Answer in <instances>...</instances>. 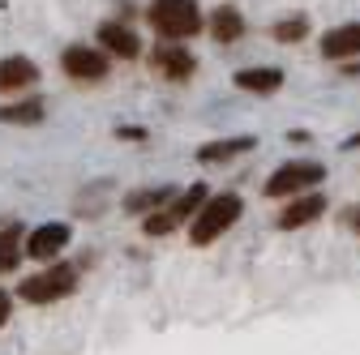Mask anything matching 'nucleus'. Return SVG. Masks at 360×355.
<instances>
[{
    "label": "nucleus",
    "instance_id": "9b49d317",
    "mask_svg": "<svg viewBox=\"0 0 360 355\" xmlns=\"http://www.w3.org/2000/svg\"><path fill=\"white\" fill-rule=\"evenodd\" d=\"M34 77H39V69H34L26 56H9V60H0V95L22 91V86H30Z\"/></svg>",
    "mask_w": 360,
    "mask_h": 355
},
{
    "label": "nucleus",
    "instance_id": "f257e3e1",
    "mask_svg": "<svg viewBox=\"0 0 360 355\" xmlns=\"http://www.w3.org/2000/svg\"><path fill=\"white\" fill-rule=\"evenodd\" d=\"M240 197L236 193H219V197H206L202 206H198V214H193V223H189V240L198 244V248H206V244H214L223 232H228L236 218H240Z\"/></svg>",
    "mask_w": 360,
    "mask_h": 355
},
{
    "label": "nucleus",
    "instance_id": "20e7f679",
    "mask_svg": "<svg viewBox=\"0 0 360 355\" xmlns=\"http://www.w3.org/2000/svg\"><path fill=\"white\" fill-rule=\"evenodd\" d=\"M73 287H77V270H73V265H52V270H43V274L22 279V300H30V304H56Z\"/></svg>",
    "mask_w": 360,
    "mask_h": 355
},
{
    "label": "nucleus",
    "instance_id": "dca6fc26",
    "mask_svg": "<svg viewBox=\"0 0 360 355\" xmlns=\"http://www.w3.org/2000/svg\"><path fill=\"white\" fill-rule=\"evenodd\" d=\"M167 197H172L167 185H159V189H142V193H133V197L124 201V210H129V214H155Z\"/></svg>",
    "mask_w": 360,
    "mask_h": 355
},
{
    "label": "nucleus",
    "instance_id": "ddd939ff",
    "mask_svg": "<svg viewBox=\"0 0 360 355\" xmlns=\"http://www.w3.org/2000/svg\"><path fill=\"white\" fill-rule=\"evenodd\" d=\"M210 34H214L219 43H236V39L245 34V18H240V9L219 5V9L210 13Z\"/></svg>",
    "mask_w": 360,
    "mask_h": 355
},
{
    "label": "nucleus",
    "instance_id": "0eeeda50",
    "mask_svg": "<svg viewBox=\"0 0 360 355\" xmlns=\"http://www.w3.org/2000/svg\"><path fill=\"white\" fill-rule=\"evenodd\" d=\"M65 244H69V227H65V223H43V227H34V232L26 236V253H30L34 261H52Z\"/></svg>",
    "mask_w": 360,
    "mask_h": 355
},
{
    "label": "nucleus",
    "instance_id": "9d476101",
    "mask_svg": "<svg viewBox=\"0 0 360 355\" xmlns=\"http://www.w3.org/2000/svg\"><path fill=\"white\" fill-rule=\"evenodd\" d=\"M322 56H326V60H347V56H360V22L335 26V30L322 39Z\"/></svg>",
    "mask_w": 360,
    "mask_h": 355
},
{
    "label": "nucleus",
    "instance_id": "4468645a",
    "mask_svg": "<svg viewBox=\"0 0 360 355\" xmlns=\"http://www.w3.org/2000/svg\"><path fill=\"white\" fill-rule=\"evenodd\" d=\"M236 86H240V91H253V95H275L283 86V73L279 69H240Z\"/></svg>",
    "mask_w": 360,
    "mask_h": 355
},
{
    "label": "nucleus",
    "instance_id": "a211bd4d",
    "mask_svg": "<svg viewBox=\"0 0 360 355\" xmlns=\"http://www.w3.org/2000/svg\"><path fill=\"white\" fill-rule=\"evenodd\" d=\"M0 120L5 124H34V120H43V99H26L22 107H0Z\"/></svg>",
    "mask_w": 360,
    "mask_h": 355
},
{
    "label": "nucleus",
    "instance_id": "2eb2a0df",
    "mask_svg": "<svg viewBox=\"0 0 360 355\" xmlns=\"http://www.w3.org/2000/svg\"><path fill=\"white\" fill-rule=\"evenodd\" d=\"M249 150H253V138H232V142H210V146H202L198 159L202 163H228V159L249 154Z\"/></svg>",
    "mask_w": 360,
    "mask_h": 355
},
{
    "label": "nucleus",
    "instance_id": "423d86ee",
    "mask_svg": "<svg viewBox=\"0 0 360 355\" xmlns=\"http://www.w3.org/2000/svg\"><path fill=\"white\" fill-rule=\"evenodd\" d=\"M60 69L73 81H103L108 77V56L95 52L90 43H73V48H65V56H60Z\"/></svg>",
    "mask_w": 360,
    "mask_h": 355
},
{
    "label": "nucleus",
    "instance_id": "4be33fe9",
    "mask_svg": "<svg viewBox=\"0 0 360 355\" xmlns=\"http://www.w3.org/2000/svg\"><path fill=\"white\" fill-rule=\"evenodd\" d=\"M352 146H360V133H356V138H352V142H347V150H352Z\"/></svg>",
    "mask_w": 360,
    "mask_h": 355
},
{
    "label": "nucleus",
    "instance_id": "f3484780",
    "mask_svg": "<svg viewBox=\"0 0 360 355\" xmlns=\"http://www.w3.org/2000/svg\"><path fill=\"white\" fill-rule=\"evenodd\" d=\"M18 261H22V232L9 227V232H0V270H18Z\"/></svg>",
    "mask_w": 360,
    "mask_h": 355
},
{
    "label": "nucleus",
    "instance_id": "f03ea898",
    "mask_svg": "<svg viewBox=\"0 0 360 355\" xmlns=\"http://www.w3.org/2000/svg\"><path fill=\"white\" fill-rule=\"evenodd\" d=\"M150 26H155L167 43H185L189 34L202 30L198 0H150Z\"/></svg>",
    "mask_w": 360,
    "mask_h": 355
},
{
    "label": "nucleus",
    "instance_id": "aec40b11",
    "mask_svg": "<svg viewBox=\"0 0 360 355\" xmlns=\"http://www.w3.org/2000/svg\"><path fill=\"white\" fill-rule=\"evenodd\" d=\"M9 313H13V308H9V295H5V291H0V326H5V321H9Z\"/></svg>",
    "mask_w": 360,
    "mask_h": 355
},
{
    "label": "nucleus",
    "instance_id": "6e6552de",
    "mask_svg": "<svg viewBox=\"0 0 360 355\" xmlns=\"http://www.w3.org/2000/svg\"><path fill=\"white\" fill-rule=\"evenodd\" d=\"M322 210H326V197H318V193H296L292 206H283V214H279V227L283 232L309 227L313 218H322Z\"/></svg>",
    "mask_w": 360,
    "mask_h": 355
},
{
    "label": "nucleus",
    "instance_id": "7ed1b4c3",
    "mask_svg": "<svg viewBox=\"0 0 360 355\" xmlns=\"http://www.w3.org/2000/svg\"><path fill=\"white\" fill-rule=\"evenodd\" d=\"M206 201V189L202 185H193V189H185V193H172L155 214H146V236H167V232H176L185 218H193L198 214V206Z\"/></svg>",
    "mask_w": 360,
    "mask_h": 355
},
{
    "label": "nucleus",
    "instance_id": "412c9836",
    "mask_svg": "<svg viewBox=\"0 0 360 355\" xmlns=\"http://www.w3.org/2000/svg\"><path fill=\"white\" fill-rule=\"evenodd\" d=\"M352 227H356V232H360V210H356V214H352Z\"/></svg>",
    "mask_w": 360,
    "mask_h": 355
},
{
    "label": "nucleus",
    "instance_id": "6ab92c4d",
    "mask_svg": "<svg viewBox=\"0 0 360 355\" xmlns=\"http://www.w3.org/2000/svg\"><path fill=\"white\" fill-rule=\"evenodd\" d=\"M270 34H275L279 43H300V39L309 34V18H304V13L283 18V22H275V30H270Z\"/></svg>",
    "mask_w": 360,
    "mask_h": 355
},
{
    "label": "nucleus",
    "instance_id": "39448f33",
    "mask_svg": "<svg viewBox=\"0 0 360 355\" xmlns=\"http://www.w3.org/2000/svg\"><path fill=\"white\" fill-rule=\"evenodd\" d=\"M322 163H283L275 175L266 180V197H296L313 185H322Z\"/></svg>",
    "mask_w": 360,
    "mask_h": 355
},
{
    "label": "nucleus",
    "instance_id": "1a4fd4ad",
    "mask_svg": "<svg viewBox=\"0 0 360 355\" xmlns=\"http://www.w3.org/2000/svg\"><path fill=\"white\" fill-rule=\"evenodd\" d=\"M155 69H159L167 81H189L193 69H198V60L180 48V43H163V48H155Z\"/></svg>",
    "mask_w": 360,
    "mask_h": 355
},
{
    "label": "nucleus",
    "instance_id": "f8f14e48",
    "mask_svg": "<svg viewBox=\"0 0 360 355\" xmlns=\"http://www.w3.org/2000/svg\"><path fill=\"white\" fill-rule=\"evenodd\" d=\"M99 43H103L108 52L124 56V60L138 56V34H133L129 26H120V22H103V26H99Z\"/></svg>",
    "mask_w": 360,
    "mask_h": 355
}]
</instances>
